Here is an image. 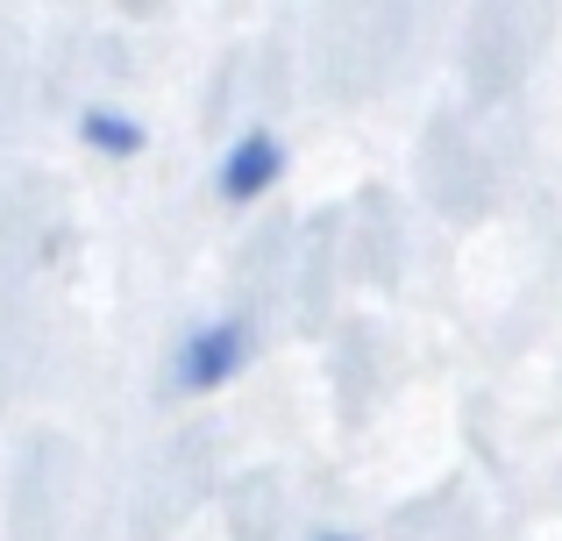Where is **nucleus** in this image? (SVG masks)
<instances>
[{
	"label": "nucleus",
	"instance_id": "3",
	"mask_svg": "<svg viewBox=\"0 0 562 541\" xmlns=\"http://www.w3.org/2000/svg\"><path fill=\"white\" fill-rule=\"evenodd\" d=\"M79 136L93 143L100 157H136L143 150V122H128V114H114V108H86L79 114Z\"/></svg>",
	"mask_w": 562,
	"mask_h": 541
},
{
	"label": "nucleus",
	"instance_id": "2",
	"mask_svg": "<svg viewBox=\"0 0 562 541\" xmlns=\"http://www.w3.org/2000/svg\"><path fill=\"white\" fill-rule=\"evenodd\" d=\"M285 171V143L271 136V128H243V136L228 143V157H221V200H257V193H271V179Z\"/></svg>",
	"mask_w": 562,
	"mask_h": 541
},
{
	"label": "nucleus",
	"instance_id": "1",
	"mask_svg": "<svg viewBox=\"0 0 562 541\" xmlns=\"http://www.w3.org/2000/svg\"><path fill=\"white\" fill-rule=\"evenodd\" d=\"M249 363V320H214V328L186 335L179 349V392H214Z\"/></svg>",
	"mask_w": 562,
	"mask_h": 541
},
{
	"label": "nucleus",
	"instance_id": "4",
	"mask_svg": "<svg viewBox=\"0 0 562 541\" xmlns=\"http://www.w3.org/2000/svg\"><path fill=\"white\" fill-rule=\"evenodd\" d=\"M314 541H349V534H328V528H321V534H314Z\"/></svg>",
	"mask_w": 562,
	"mask_h": 541
}]
</instances>
